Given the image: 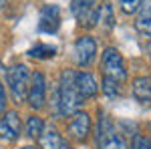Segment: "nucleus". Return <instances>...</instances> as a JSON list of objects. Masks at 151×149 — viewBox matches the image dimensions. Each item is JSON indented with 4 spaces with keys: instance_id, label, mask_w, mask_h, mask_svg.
I'll return each mask as SVG.
<instances>
[{
    "instance_id": "obj_1",
    "label": "nucleus",
    "mask_w": 151,
    "mask_h": 149,
    "mask_svg": "<svg viewBox=\"0 0 151 149\" xmlns=\"http://www.w3.org/2000/svg\"><path fill=\"white\" fill-rule=\"evenodd\" d=\"M58 95V111L60 115H75L83 107L85 99L75 87V71H63L57 87Z\"/></svg>"
},
{
    "instance_id": "obj_2",
    "label": "nucleus",
    "mask_w": 151,
    "mask_h": 149,
    "mask_svg": "<svg viewBox=\"0 0 151 149\" xmlns=\"http://www.w3.org/2000/svg\"><path fill=\"white\" fill-rule=\"evenodd\" d=\"M97 149H127L123 135L105 113H101V119L97 123Z\"/></svg>"
},
{
    "instance_id": "obj_3",
    "label": "nucleus",
    "mask_w": 151,
    "mask_h": 149,
    "mask_svg": "<svg viewBox=\"0 0 151 149\" xmlns=\"http://www.w3.org/2000/svg\"><path fill=\"white\" fill-rule=\"evenodd\" d=\"M101 69H103V77L107 79H113L117 83H123L127 79V69H125V60L121 57V53L109 46L103 50V57H101Z\"/></svg>"
},
{
    "instance_id": "obj_4",
    "label": "nucleus",
    "mask_w": 151,
    "mask_h": 149,
    "mask_svg": "<svg viewBox=\"0 0 151 149\" xmlns=\"http://www.w3.org/2000/svg\"><path fill=\"white\" fill-rule=\"evenodd\" d=\"M8 85H10L12 99L16 103H24L28 97V87H30V71L26 65H14L8 71Z\"/></svg>"
},
{
    "instance_id": "obj_5",
    "label": "nucleus",
    "mask_w": 151,
    "mask_h": 149,
    "mask_svg": "<svg viewBox=\"0 0 151 149\" xmlns=\"http://www.w3.org/2000/svg\"><path fill=\"white\" fill-rule=\"evenodd\" d=\"M70 12H73L75 20L85 28H93L99 24L97 0H70Z\"/></svg>"
},
{
    "instance_id": "obj_6",
    "label": "nucleus",
    "mask_w": 151,
    "mask_h": 149,
    "mask_svg": "<svg viewBox=\"0 0 151 149\" xmlns=\"http://www.w3.org/2000/svg\"><path fill=\"white\" fill-rule=\"evenodd\" d=\"M97 55V42L93 36H79L73 45V58L79 67H89Z\"/></svg>"
},
{
    "instance_id": "obj_7",
    "label": "nucleus",
    "mask_w": 151,
    "mask_h": 149,
    "mask_svg": "<svg viewBox=\"0 0 151 149\" xmlns=\"http://www.w3.org/2000/svg\"><path fill=\"white\" fill-rule=\"evenodd\" d=\"M28 105L32 109H42L45 103H47V79L42 73L35 71L30 75V87H28V97H26Z\"/></svg>"
},
{
    "instance_id": "obj_8",
    "label": "nucleus",
    "mask_w": 151,
    "mask_h": 149,
    "mask_svg": "<svg viewBox=\"0 0 151 149\" xmlns=\"http://www.w3.org/2000/svg\"><path fill=\"white\" fill-rule=\"evenodd\" d=\"M67 133L69 137L75 141H85L91 133V117L85 111H77L75 115H70V121L67 125Z\"/></svg>"
},
{
    "instance_id": "obj_9",
    "label": "nucleus",
    "mask_w": 151,
    "mask_h": 149,
    "mask_svg": "<svg viewBox=\"0 0 151 149\" xmlns=\"http://www.w3.org/2000/svg\"><path fill=\"white\" fill-rule=\"evenodd\" d=\"M58 26H60V8L57 4H45L38 14V30L52 35L58 30Z\"/></svg>"
},
{
    "instance_id": "obj_10",
    "label": "nucleus",
    "mask_w": 151,
    "mask_h": 149,
    "mask_svg": "<svg viewBox=\"0 0 151 149\" xmlns=\"http://www.w3.org/2000/svg\"><path fill=\"white\" fill-rule=\"evenodd\" d=\"M20 137V117L16 111H6L0 115V139L16 141Z\"/></svg>"
},
{
    "instance_id": "obj_11",
    "label": "nucleus",
    "mask_w": 151,
    "mask_h": 149,
    "mask_svg": "<svg viewBox=\"0 0 151 149\" xmlns=\"http://www.w3.org/2000/svg\"><path fill=\"white\" fill-rule=\"evenodd\" d=\"M75 87H77V91L81 93L83 99H91V97H95L99 93V85H97L95 77L91 73H87V71L75 73Z\"/></svg>"
},
{
    "instance_id": "obj_12",
    "label": "nucleus",
    "mask_w": 151,
    "mask_h": 149,
    "mask_svg": "<svg viewBox=\"0 0 151 149\" xmlns=\"http://www.w3.org/2000/svg\"><path fill=\"white\" fill-rule=\"evenodd\" d=\"M133 97L143 105H151V79L149 77H137L131 83Z\"/></svg>"
},
{
    "instance_id": "obj_13",
    "label": "nucleus",
    "mask_w": 151,
    "mask_h": 149,
    "mask_svg": "<svg viewBox=\"0 0 151 149\" xmlns=\"http://www.w3.org/2000/svg\"><path fill=\"white\" fill-rule=\"evenodd\" d=\"M38 141H40L42 149H63V145H65L63 135L57 131V127H52V125H45Z\"/></svg>"
},
{
    "instance_id": "obj_14",
    "label": "nucleus",
    "mask_w": 151,
    "mask_h": 149,
    "mask_svg": "<svg viewBox=\"0 0 151 149\" xmlns=\"http://www.w3.org/2000/svg\"><path fill=\"white\" fill-rule=\"evenodd\" d=\"M137 28L139 32L151 36V0H141L137 8Z\"/></svg>"
},
{
    "instance_id": "obj_15",
    "label": "nucleus",
    "mask_w": 151,
    "mask_h": 149,
    "mask_svg": "<svg viewBox=\"0 0 151 149\" xmlns=\"http://www.w3.org/2000/svg\"><path fill=\"white\" fill-rule=\"evenodd\" d=\"M42 129H45V123H42L40 117L30 115V117L26 119V135H28L30 139H38L40 133H42Z\"/></svg>"
},
{
    "instance_id": "obj_16",
    "label": "nucleus",
    "mask_w": 151,
    "mask_h": 149,
    "mask_svg": "<svg viewBox=\"0 0 151 149\" xmlns=\"http://www.w3.org/2000/svg\"><path fill=\"white\" fill-rule=\"evenodd\" d=\"M55 55H57V48L50 46V45H36L28 50V57L40 58V60H42V58H52Z\"/></svg>"
},
{
    "instance_id": "obj_17",
    "label": "nucleus",
    "mask_w": 151,
    "mask_h": 149,
    "mask_svg": "<svg viewBox=\"0 0 151 149\" xmlns=\"http://www.w3.org/2000/svg\"><path fill=\"white\" fill-rule=\"evenodd\" d=\"M99 22L103 24L105 28H111L115 24V16H113V6L111 2H105L103 6L99 8Z\"/></svg>"
},
{
    "instance_id": "obj_18",
    "label": "nucleus",
    "mask_w": 151,
    "mask_h": 149,
    "mask_svg": "<svg viewBox=\"0 0 151 149\" xmlns=\"http://www.w3.org/2000/svg\"><path fill=\"white\" fill-rule=\"evenodd\" d=\"M103 93L109 97V99L119 97V95H121V83H117V81H113V79L103 77Z\"/></svg>"
},
{
    "instance_id": "obj_19",
    "label": "nucleus",
    "mask_w": 151,
    "mask_h": 149,
    "mask_svg": "<svg viewBox=\"0 0 151 149\" xmlns=\"http://www.w3.org/2000/svg\"><path fill=\"white\" fill-rule=\"evenodd\" d=\"M131 149H151V139L147 135L135 133L133 135V141H131Z\"/></svg>"
},
{
    "instance_id": "obj_20",
    "label": "nucleus",
    "mask_w": 151,
    "mask_h": 149,
    "mask_svg": "<svg viewBox=\"0 0 151 149\" xmlns=\"http://www.w3.org/2000/svg\"><path fill=\"white\" fill-rule=\"evenodd\" d=\"M139 4H141V0H119V6L123 8L125 14H133V12H137Z\"/></svg>"
},
{
    "instance_id": "obj_21",
    "label": "nucleus",
    "mask_w": 151,
    "mask_h": 149,
    "mask_svg": "<svg viewBox=\"0 0 151 149\" xmlns=\"http://www.w3.org/2000/svg\"><path fill=\"white\" fill-rule=\"evenodd\" d=\"M4 109H6V93H4V87L0 85V115L4 113Z\"/></svg>"
},
{
    "instance_id": "obj_22",
    "label": "nucleus",
    "mask_w": 151,
    "mask_h": 149,
    "mask_svg": "<svg viewBox=\"0 0 151 149\" xmlns=\"http://www.w3.org/2000/svg\"><path fill=\"white\" fill-rule=\"evenodd\" d=\"M20 149H38V147H35V145H24V147H20Z\"/></svg>"
},
{
    "instance_id": "obj_23",
    "label": "nucleus",
    "mask_w": 151,
    "mask_h": 149,
    "mask_svg": "<svg viewBox=\"0 0 151 149\" xmlns=\"http://www.w3.org/2000/svg\"><path fill=\"white\" fill-rule=\"evenodd\" d=\"M63 149H73V147H70L69 143H65V145H63Z\"/></svg>"
},
{
    "instance_id": "obj_24",
    "label": "nucleus",
    "mask_w": 151,
    "mask_h": 149,
    "mask_svg": "<svg viewBox=\"0 0 151 149\" xmlns=\"http://www.w3.org/2000/svg\"><path fill=\"white\" fill-rule=\"evenodd\" d=\"M4 4H6V0H0V8H2V6H4Z\"/></svg>"
}]
</instances>
